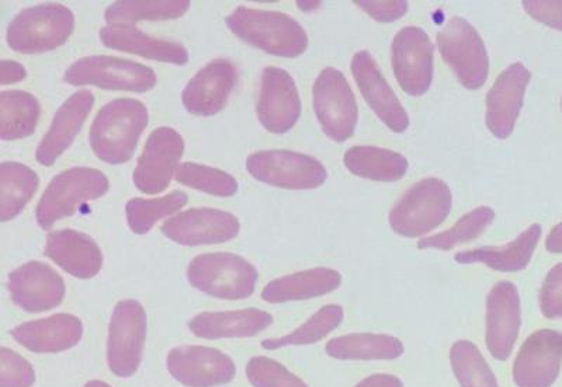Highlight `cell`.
<instances>
[{
	"label": "cell",
	"mask_w": 562,
	"mask_h": 387,
	"mask_svg": "<svg viewBox=\"0 0 562 387\" xmlns=\"http://www.w3.org/2000/svg\"><path fill=\"white\" fill-rule=\"evenodd\" d=\"M40 114L38 100L22 90L0 93V138L18 140L30 137L37 128Z\"/></svg>",
	"instance_id": "cell-32"
},
{
	"label": "cell",
	"mask_w": 562,
	"mask_h": 387,
	"mask_svg": "<svg viewBox=\"0 0 562 387\" xmlns=\"http://www.w3.org/2000/svg\"><path fill=\"white\" fill-rule=\"evenodd\" d=\"M0 77H2L0 84L7 87V84L22 82L26 79L27 70L14 60H2L0 62Z\"/></svg>",
	"instance_id": "cell-45"
},
{
	"label": "cell",
	"mask_w": 562,
	"mask_h": 387,
	"mask_svg": "<svg viewBox=\"0 0 562 387\" xmlns=\"http://www.w3.org/2000/svg\"><path fill=\"white\" fill-rule=\"evenodd\" d=\"M246 170L254 179L285 190L318 189L328 179L319 160L291 150H262L250 155Z\"/></svg>",
	"instance_id": "cell-11"
},
{
	"label": "cell",
	"mask_w": 562,
	"mask_h": 387,
	"mask_svg": "<svg viewBox=\"0 0 562 387\" xmlns=\"http://www.w3.org/2000/svg\"><path fill=\"white\" fill-rule=\"evenodd\" d=\"M148 318L137 300H120L109 326L108 365L119 378H130L138 371L147 340Z\"/></svg>",
	"instance_id": "cell-8"
},
{
	"label": "cell",
	"mask_w": 562,
	"mask_h": 387,
	"mask_svg": "<svg viewBox=\"0 0 562 387\" xmlns=\"http://www.w3.org/2000/svg\"><path fill=\"white\" fill-rule=\"evenodd\" d=\"M109 179L98 169L74 168L59 173L45 189L35 210L37 223L44 230L55 223L74 215L88 201L98 200L108 193Z\"/></svg>",
	"instance_id": "cell-6"
},
{
	"label": "cell",
	"mask_w": 562,
	"mask_h": 387,
	"mask_svg": "<svg viewBox=\"0 0 562 387\" xmlns=\"http://www.w3.org/2000/svg\"><path fill=\"white\" fill-rule=\"evenodd\" d=\"M104 47L117 52L139 55V57L173 65L189 62L188 49L180 43L150 37L133 26H105L100 30Z\"/></svg>",
	"instance_id": "cell-27"
},
{
	"label": "cell",
	"mask_w": 562,
	"mask_h": 387,
	"mask_svg": "<svg viewBox=\"0 0 562 387\" xmlns=\"http://www.w3.org/2000/svg\"><path fill=\"white\" fill-rule=\"evenodd\" d=\"M40 184L34 170L22 163L4 162L0 166V220L16 218L32 201Z\"/></svg>",
	"instance_id": "cell-33"
},
{
	"label": "cell",
	"mask_w": 562,
	"mask_h": 387,
	"mask_svg": "<svg viewBox=\"0 0 562 387\" xmlns=\"http://www.w3.org/2000/svg\"><path fill=\"white\" fill-rule=\"evenodd\" d=\"M237 216L213 208H193L173 216L162 225V234L182 246L225 243L239 234Z\"/></svg>",
	"instance_id": "cell-17"
},
{
	"label": "cell",
	"mask_w": 562,
	"mask_h": 387,
	"mask_svg": "<svg viewBox=\"0 0 562 387\" xmlns=\"http://www.w3.org/2000/svg\"><path fill=\"white\" fill-rule=\"evenodd\" d=\"M546 249L553 254H562V223L551 229L546 239Z\"/></svg>",
	"instance_id": "cell-47"
},
{
	"label": "cell",
	"mask_w": 562,
	"mask_h": 387,
	"mask_svg": "<svg viewBox=\"0 0 562 387\" xmlns=\"http://www.w3.org/2000/svg\"><path fill=\"white\" fill-rule=\"evenodd\" d=\"M494 219L495 210L491 207L475 208L471 213L461 216L453 228L419 240L418 249L453 250L457 246L480 238L494 223Z\"/></svg>",
	"instance_id": "cell-36"
},
{
	"label": "cell",
	"mask_w": 562,
	"mask_h": 387,
	"mask_svg": "<svg viewBox=\"0 0 562 387\" xmlns=\"http://www.w3.org/2000/svg\"><path fill=\"white\" fill-rule=\"evenodd\" d=\"M176 181L215 197H233L238 191V181L233 175L199 163L180 164L176 172Z\"/></svg>",
	"instance_id": "cell-39"
},
{
	"label": "cell",
	"mask_w": 562,
	"mask_h": 387,
	"mask_svg": "<svg viewBox=\"0 0 562 387\" xmlns=\"http://www.w3.org/2000/svg\"><path fill=\"white\" fill-rule=\"evenodd\" d=\"M184 153L182 135L173 128L155 129L145 144L134 170V184L140 193L155 195L169 187Z\"/></svg>",
	"instance_id": "cell-13"
},
{
	"label": "cell",
	"mask_w": 562,
	"mask_h": 387,
	"mask_svg": "<svg viewBox=\"0 0 562 387\" xmlns=\"http://www.w3.org/2000/svg\"><path fill=\"white\" fill-rule=\"evenodd\" d=\"M356 84L371 110L394 133H405L409 127L408 113L380 72L378 64L369 52L355 54L350 64Z\"/></svg>",
	"instance_id": "cell-21"
},
{
	"label": "cell",
	"mask_w": 562,
	"mask_h": 387,
	"mask_svg": "<svg viewBox=\"0 0 562 387\" xmlns=\"http://www.w3.org/2000/svg\"><path fill=\"white\" fill-rule=\"evenodd\" d=\"M35 372L32 364L14 351L0 350V387H32Z\"/></svg>",
	"instance_id": "cell-41"
},
{
	"label": "cell",
	"mask_w": 562,
	"mask_h": 387,
	"mask_svg": "<svg viewBox=\"0 0 562 387\" xmlns=\"http://www.w3.org/2000/svg\"><path fill=\"white\" fill-rule=\"evenodd\" d=\"M75 16L59 3L38 4L22 10L9 24L7 42L14 53L43 54L68 42Z\"/></svg>",
	"instance_id": "cell-4"
},
{
	"label": "cell",
	"mask_w": 562,
	"mask_h": 387,
	"mask_svg": "<svg viewBox=\"0 0 562 387\" xmlns=\"http://www.w3.org/2000/svg\"><path fill=\"white\" fill-rule=\"evenodd\" d=\"M434 53L425 30L411 26L395 35L391 59L395 78L406 94L419 98L428 93L434 79Z\"/></svg>",
	"instance_id": "cell-12"
},
{
	"label": "cell",
	"mask_w": 562,
	"mask_h": 387,
	"mask_svg": "<svg viewBox=\"0 0 562 387\" xmlns=\"http://www.w3.org/2000/svg\"><path fill=\"white\" fill-rule=\"evenodd\" d=\"M356 387H404V385L394 375L379 374L369 376L368 379L361 380Z\"/></svg>",
	"instance_id": "cell-46"
},
{
	"label": "cell",
	"mask_w": 562,
	"mask_h": 387,
	"mask_svg": "<svg viewBox=\"0 0 562 387\" xmlns=\"http://www.w3.org/2000/svg\"><path fill=\"white\" fill-rule=\"evenodd\" d=\"M358 7L364 10L370 18L378 22L391 23L408 13L409 4L405 0H393V2H373V0H359Z\"/></svg>",
	"instance_id": "cell-44"
},
{
	"label": "cell",
	"mask_w": 562,
	"mask_h": 387,
	"mask_svg": "<svg viewBox=\"0 0 562 387\" xmlns=\"http://www.w3.org/2000/svg\"><path fill=\"white\" fill-rule=\"evenodd\" d=\"M256 113L263 128L272 134L289 133L297 124L301 99L294 79L288 70L265 68Z\"/></svg>",
	"instance_id": "cell-16"
},
{
	"label": "cell",
	"mask_w": 562,
	"mask_h": 387,
	"mask_svg": "<svg viewBox=\"0 0 562 387\" xmlns=\"http://www.w3.org/2000/svg\"><path fill=\"white\" fill-rule=\"evenodd\" d=\"M225 22L243 42L276 57L295 58L307 52L308 35L289 14L239 7Z\"/></svg>",
	"instance_id": "cell-2"
},
{
	"label": "cell",
	"mask_w": 562,
	"mask_h": 387,
	"mask_svg": "<svg viewBox=\"0 0 562 387\" xmlns=\"http://www.w3.org/2000/svg\"><path fill=\"white\" fill-rule=\"evenodd\" d=\"M441 57L464 88L484 87L490 73V58L483 38L463 18L449 20L438 34Z\"/></svg>",
	"instance_id": "cell-9"
},
{
	"label": "cell",
	"mask_w": 562,
	"mask_h": 387,
	"mask_svg": "<svg viewBox=\"0 0 562 387\" xmlns=\"http://www.w3.org/2000/svg\"><path fill=\"white\" fill-rule=\"evenodd\" d=\"M344 321V309L339 305H326L290 334L262 341L265 350L273 351L285 346L311 345L324 340L338 329Z\"/></svg>",
	"instance_id": "cell-35"
},
{
	"label": "cell",
	"mask_w": 562,
	"mask_h": 387,
	"mask_svg": "<svg viewBox=\"0 0 562 387\" xmlns=\"http://www.w3.org/2000/svg\"><path fill=\"white\" fill-rule=\"evenodd\" d=\"M340 284H342V274L333 269L300 271V273L270 281L265 286L262 299L268 304L307 300L334 293Z\"/></svg>",
	"instance_id": "cell-29"
},
{
	"label": "cell",
	"mask_w": 562,
	"mask_h": 387,
	"mask_svg": "<svg viewBox=\"0 0 562 387\" xmlns=\"http://www.w3.org/2000/svg\"><path fill=\"white\" fill-rule=\"evenodd\" d=\"M237 80V68L231 60H211L186 84L182 93L186 110L199 117L218 114L227 104Z\"/></svg>",
	"instance_id": "cell-22"
},
{
	"label": "cell",
	"mask_w": 562,
	"mask_h": 387,
	"mask_svg": "<svg viewBox=\"0 0 562 387\" xmlns=\"http://www.w3.org/2000/svg\"><path fill=\"white\" fill-rule=\"evenodd\" d=\"M10 334L32 353L55 354L78 345L82 340L83 326L77 316L58 314L20 325Z\"/></svg>",
	"instance_id": "cell-25"
},
{
	"label": "cell",
	"mask_w": 562,
	"mask_h": 387,
	"mask_svg": "<svg viewBox=\"0 0 562 387\" xmlns=\"http://www.w3.org/2000/svg\"><path fill=\"white\" fill-rule=\"evenodd\" d=\"M540 309L544 318L562 319V263L547 274L540 291Z\"/></svg>",
	"instance_id": "cell-42"
},
{
	"label": "cell",
	"mask_w": 562,
	"mask_h": 387,
	"mask_svg": "<svg viewBox=\"0 0 562 387\" xmlns=\"http://www.w3.org/2000/svg\"><path fill=\"white\" fill-rule=\"evenodd\" d=\"M190 8L189 0H153V2H134L124 0L110 4L104 19L109 26H133L143 20H173L182 18Z\"/></svg>",
	"instance_id": "cell-34"
},
{
	"label": "cell",
	"mask_w": 562,
	"mask_h": 387,
	"mask_svg": "<svg viewBox=\"0 0 562 387\" xmlns=\"http://www.w3.org/2000/svg\"><path fill=\"white\" fill-rule=\"evenodd\" d=\"M246 378L254 387H308L278 361L255 356L246 365Z\"/></svg>",
	"instance_id": "cell-40"
},
{
	"label": "cell",
	"mask_w": 562,
	"mask_h": 387,
	"mask_svg": "<svg viewBox=\"0 0 562 387\" xmlns=\"http://www.w3.org/2000/svg\"><path fill=\"white\" fill-rule=\"evenodd\" d=\"M45 255L75 278L90 280L103 268V253L90 236L74 229L48 235Z\"/></svg>",
	"instance_id": "cell-24"
},
{
	"label": "cell",
	"mask_w": 562,
	"mask_h": 387,
	"mask_svg": "<svg viewBox=\"0 0 562 387\" xmlns=\"http://www.w3.org/2000/svg\"><path fill=\"white\" fill-rule=\"evenodd\" d=\"M543 229L539 224L529 226L524 234L501 248H481L456 254L460 264L483 263L486 268L502 273H518L529 265L539 244Z\"/></svg>",
	"instance_id": "cell-28"
},
{
	"label": "cell",
	"mask_w": 562,
	"mask_h": 387,
	"mask_svg": "<svg viewBox=\"0 0 562 387\" xmlns=\"http://www.w3.org/2000/svg\"><path fill=\"white\" fill-rule=\"evenodd\" d=\"M10 298L29 314H42L63 304L65 283L63 276L40 261L20 265L9 275Z\"/></svg>",
	"instance_id": "cell-18"
},
{
	"label": "cell",
	"mask_w": 562,
	"mask_h": 387,
	"mask_svg": "<svg viewBox=\"0 0 562 387\" xmlns=\"http://www.w3.org/2000/svg\"><path fill=\"white\" fill-rule=\"evenodd\" d=\"M326 354L335 360H396L404 354V344L386 334H349L336 337L326 344Z\"/></svg>",
	"instance_id": "cell-31"
},
{
	"label": "cell",
	"mask_w": 562,
	"mask_h": 387,
	"mask_svg": "<svg viewBox=\"0 0 562 387\" xmlns=\"http://www.w3.org/2000/svg\"><path fill=\"white\" fill-rule=\"evenodd\" d=\"M297 4L301 7L300 9L305 10V12H307V10H315L316 8L321 7L319 2H299Z\"/></svg>",
	"instance_id": "cell-48"
},
{
	"label": "cell",
	"mask_w": 562,
	"mask_h": 387,
	"mask_svg": "<svg viewBox=\"0 0 562 387\" xmlns=\"http://www.w3.org/2000/svg\"><path fill=\"white\" fill-rule=\"evenodd\" d=\"M167 368L175 380L188 387L227 385L233 382L237 372L228 355L202 345H184L170 350Z\"/></svg>",
	"instance_id": "cell-14"
},
{
	"label": "cell",
	"mask_w": 562,
	"mask_h": 387,
	"mask_svg": "<svg viewBox=\"0 0 562 387\" xmlns=\"http://www.w3.org/2000/svg\"><path fill=\"white\" fill-rule=\"evenodd\" d=\"M272 323L273 316L259 309L204 311L189 321V329L204 340L248 339Z\"/></svg>",
	"instance_id": "cell-26"
},
{
	"label": "cell",
	"mask_w": 562,
	"mask_h": 387,
	"mask_svg": "<svg viewBox=\"0 0 562 387\" xmlns=\"http://www.w3.org/2000/svg\"><path fill=\"white\" fill-rule=\"evenodd\" d=\"M450 362L461 387H499L484 355L471 341H457L450 350Z\"/></svg>",
	"instance_id": "cell-38"
},
{
	"label": "cell",
	"mask_w": 562,
	"mask_h": 387,
	"mask_svg": "<svg viewBox=\"0 0 562 387\" xmlns=\"http://www.w3.org/2000/svg\"><path fill=\"white\" fill-rule=\"evenodd\" d=\"M521 326L520 295L515 284L501 281L486 299L485 341L492 356L509 358Z\"/></svg>",
	"instance_id": "cell-20"
},
{
	"label": "cell",
	"mask_w": 562,
	"mask_h": 387,
	"mask_svg": "<svg viewBox=\"0 0 562 387\" xmlns=\"http://www.w3.org/2000/svg\"><path fill=\"white\" fill-rule=\"evenodd\" d=\"M188 194L183 191H172L165 197L145 200L133 198L125 205V215L130 229L135 235L148 234L158 220L178 213L188 204Z\"/></svg>",
	"instance_id": "cell-37"
},
{
	"label": "cell",
	"mask_w": 562,
	"mask_h": 387,
	"mask_svg": "<svg viewBox=\"0 0 562 387\" xmlns=\"http://www.w3.org/2000/svg\"><path fill=\"white\" fill-rule=\"evenodd\" d=\"M344 162L351 174L361 179L394 183L408 172L405 156L379 147H353L345 153Z\"/></svg>",
	"instance_id": "cell-30"
},
{
	"label": "cell",
	"mask_w": 562,
	"mask_h": 387,
	"mask_svg": "<svg viewBox=\"0 0 562 387\" xmlns=\"http://www.w3.org/2000/svg\"><path fill=\"white\" fill-rule=\"evenodd\" d=\"M531 79L524 64L515 62L502 72L486 95V127L498 139L509 138L524 107Z\"/></svg>",
	"instance_id": "cell-19"
},
{
	"label": "cell",
	"mask_w": 562,
	"mask_h": 387,
	"mask_svg": "<svg viewBox=\"0 0 562 387\" xmlns=\"http://www.w3.org/2000/svg\"><path fill=\"white\" fill-rule=\"evenodd\" d=\"M258 276V270L249 261L233 253L198 255L188 269L193 288L225 300L249 298L255 293Z\"/></svg>",
	"instance_id": "cell-5"
},
{
	"label": "cell",
	"mask_w": 562,
	"mask_h": 387,
	"mask_svg": "<svg viewBox=\"0 0 562 387\" xmlns=\"http://www.w3.org/2000/svg\"><path fill=\"white\" fill-rule=\"evenodd\" d=\"M561 109H562V99H561Z\"/></svg>",
	"instance_id": "cell-50"
},
{
	"label": "cell",
	"mask_w": 562,
	"mask_h": 387,
	"mask_svg": "<svg viewBox=\"0 0 562 387\" xmlns=\"http://www.w3.org/2000/svg\"><path fill=\"white\" fill-rule=\"evenodd\" d=\"M83 387H112V386L104 384V382H102V380H90Z\"/></svg>",
	"instance_id": "cell-49"
},
{
	"label": "cell",
	"mask_w": 562,
	"mask_h": 387,
	"mask_svg": "<svg viewBox=\"0 0 562 387\" xmlns=\"http://www.w3.org/2000/svg\"><path fill=\"white\" fill-rule=\"evenodd\" d=\"M453 207V194L443 180H420L401 197L390 213V225L404 238H419L439 228Z\"/></svg>",
	"instance_id": "cell-3"
},
{
	"label": "cell",
	"mask_w": 562,
	"mask_h": 387,
	"mask_svg": "<svg viewBox=\"0 0 562 387\" xmlns=\"http://www.w3.org/2000/svg\"><path fill=\"white\" fill-rule=\"evenodd\" d=\"M147 107L138 100L117 99L104 105L90 128V147L102 162L127 163L148 127Z\"/></svg>",
	"instance_id": "cell-1"
},
{
	"label": "cell",
	"mask_w": 562,
	"mask_h": 387,
	"mask_svg": "<svg viewBox=\"0 0 562 387\" xmlns=\"http://www.w3.org/2000/svg\"><path fill=\"white\" fill-rule=\"evenodd\" d=\"M524 8L536 22L562 32V0H525Z\"/></svg>",
	"instance_id": "cell-43"
},
{
	"label": "cell",
	"mask_w": 562,
	"mask_h": 387,
	"mask_svg": "<svg viewBox=\"0 0 562 387\" xmlns=\"http://www.w3.org/2000/svg\"><path fill=\"white\" fill-rule=\"evenodd\" d=\"M313 95L314 112L326 137L339 144L353 137L359 107L345 75L325 68L315 80Z\"/></svg>",
	"instance_id": "cell-10"
},
{
	"label": "cell",
	"mask_w": 562,
	"mask_h": 387,
	"mask_svg": "<svg viewBox=\"0 0 562 387\" xmlns=\"http://www.w3.org/2000/svg\"><path fill=\"white\" fill-rule=\"evenodd\" d=\"M562 366V333L543 329L536 331L521 345L514 364L518 387H551L559 379Z\"/></svg>",
	"instance_id": "cell-15"
},
{
	"label": "cell",
	"mask_w": 562,
	"mask_h": 387,
	"mask_svg": "<svg viewBox=\"0 0 562 387\" xmlns=\"http://www.w3.org/2000/svg\"><path fill=\"white\" fill-rule=\"evenodd\" d=\"M94 105L93 94L89 90H80L58 109L53 119L52 127L44 135L42 144L38 145L35 159L43 166H53L61 158L65 150L72 145L79 130L87 123L88 115Z\"/></svg>",
	"instance_id": "cell-23"
},
{
	"label": "cell",
	"mask_w": 562,
	"mask_h": 387,
	"mask_svg": "<svg viewBox=\"0 0 562 387\" xmlns=\"http://www.w3.org/2000/svg\"><path fill=\"white\" fill-rule=\"evenodd\" d=\"M72 87H94L122 92L147 93L157 84L154 69L133 60L94 55L80 58L64 75Z\"/></svg>",
	"instance_id": "cell-7"
}]
</instances>
